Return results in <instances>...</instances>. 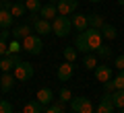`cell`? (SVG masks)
Returning <instances> with one entry per match:
<instances>
[{"mask_svg": "<svg viewBox=\"0 0 124 113\" xmlns=\"http://www.w3.org/2000/svg\"><path fill=\"white\" fill-rule=\"evenodd\" d=\"M72 29V23H70V17H64V14H58L56 19L52 21V33L58 35V37H66Z\"/></svg>", "mask_w": 124, "mask_h": 113, "instance_id": "6da1fadb", "label": "cell"}, {"mask_svg": "<svg viewBox=\"0 0 124 113\" xmlns=\"http://www.w3.org/2000/svg\"><path fill=\"white\" fill-rule=\"evenodd\" d=\"M33 74H35L33 64H29V62H23V60L13 68V76H15L17 80H21V82H25V80L33 78Z\"/></svg>", "mask_w": 124, "mask_h": 113, "instance_id": "7a4b0ae2", "label": "cell"}, {"mask_svg": "<svg viewBox=\"0 0 124 113\" xmlns=\"http://www.w3.org/2000/svg\"><path fill=\"white\" fill-rule=\"evenodd\" d=\"M21 43H23V49L29 52L31 56H37V53H41V49H44V41H41L39 35H27Z\"/></svg>", "mask_w": 124, "mask_h": 113, "instance_id": "3957f363", "label": "cell"}, {"mask_svg": "<svg viewBox=\"0 0 124 113\" xmlns=\"http://www.w3.org/2000/svg\"><path fill=\"white\" fill-rule=\"evenodd\" d=\"M70 111H77V113H95V107H93L91 99H87V97H72L70 99Z\"/></svg>", "mask_w": 124, "mask_h": 113, "instance_id": "277c9868", "label": "cell"}, {"mask_svg": "<svg viewBox=\"0 0 124 113\" xmlns=\"http://www.w3.org/2000/svg\"><path fill=\"white\" fill-rule=\"evenodd\" d=\"M83 33H85V39H87L89 52H95V49L103 43V37H101V33H99V29H91V27H87Z\"/></svg>", "mask_w": 124, "mask_h": 113, "instance_id": "5b68a950", "label": "cell"}, {"mask_svg": "<svg viewBox=\"0 0 124 113\" xmlns=\"http://www.w3.org/2000/svg\"><path fill=\"white\" fill-rule=\"evenodd\" d=\"M77 8H79V0H58V2H56L58 14H64V17L75 14Z\"/></svg>", "mask_w": 124, "mask_h": 113, "instance_id": "8992f818", "label": "cell"}, {"mask_svg": "<svg viewBox=\"0 0 124 113\" xmlns=\"http://www.w3.org/2000/svg\"><path fill=\"white\" fill-rule=\"evenodd\" d=\"M114 78V74H112V66L108 64H97L95 66V80L97 82H108V80Z\"/></svg>", "mask_w": 124, "mask_h": 113, "instance_id": "52a82bcc", "label": "cell"}, {"mask_svg": "<svg viewBox=\"0 0 124 113\" xmlns=\"http://www.w3.org/2000/svg\"><path fill=\"white\" fill-rule=\"evenodd\" d=\"M114 101H112V93H106V95L99 99L97 103V109H95V113H114Z\"/></svg>", "mask_w": 124, "mask_h": 113, "instance_id": "ba28073f", "label": "cell"}, {"mask_svg": "<svg viewBox=\"0 0 124 113\" xmlns=\"http://www.w3.org/2000/svg\"><path fill=\"white\" fill-rule=\"evenodd\" d=\"M31 25H33V29H35V33L39 35V37H44V35L52 33V23L46 21V19H41V17H37L35 21L31 23Z\"/></svg>", "mask_w": 124, "mask_h": 113, "instance_id": "9c48e42d", "label": "cell"}, {"mask_svg": "<svg viewBox=\"0 0 124 113\" xmlns=\"http://www.w3.org/2000/svg\"><path fill=\"white\" fill-rule=\"evenodd\" d=\"M19 62H21L19 53H15V56H4V58H0V70H2V72H10Z\"/></svg>", "mask_w": 124, "mask_h": 113, "instance_id": "30bf717a", "label": "cell"}, {"mask_svg": "<svg viewBox=\"0 0 124 113\" xmlns=\"http://www.w3.org/2000/svg\"><path fill=\"white\" fill-rule=\"evenodd\" d=\"M39 17L46 19V21H54V19L58 17L56 4H52V2H46V4H41V8H39Z\"/></svg>", "mask_w": 124, "mask_h": 113, "instance_id": "8fae6325", "label": "cell"}, {"mask_svg": "<svg viewBox=\"0 0 124 113\" xmlns=\"http://www.w3.org/2000/svg\"><path fill=\"white\" fill-rule=\"evenodd\" d=\"M56 76H58V80H60V82L70 80V76H72V64H70V62H62V64L58 66Z\"/></svg>", "mask_w": 124, "mask_h": 113, "instance_id": "7c38bea8", "label": "cell"}, {"mask_svg": "<svg viewBox=\"0 0 124 113\" xmlns=\"http://www.w3.org/2000/svg\"><path fill=\"white\" fill-rule=\"evenodd\" d=\"M35 99L39 101L41 105H50L54 101V93H52V88H48V86H44V88H39V91H37V95H35Z\"/></svg>", "mask_w": 124, "mask_h": 113, "instance_id": "4fadbf2b", "label": "cell"}, {"mask_svg": "<svg viewBox=\"0 0 124 113\" xmlns=\"http://www.w3.org/2000/svg\"><path fill=\"white\" fill-rule=\"evenodd\" d=\"M15 76H13V72H4L2 76H0V88L4 93H10L13 91V86H15Z\"/></svg>", "mask_w": 124, "mask_h": 113, "instance_id": "5bb4252c", "label": "cell"}, {"mask_svg": "<svg viewBox=\"0 0 124 113\" xmlns=\"http://www.w3.org/2000/svg\"><path fill=\"white\" fill-rule=\"evenodd\" d=\"M70 23H72V27H75L79 33H83V31L89 27V23H87V14H75V17H70Z\"/></svg>", "mask_w": 124, "mask_h": 113, "instance_id": "9a60e30c", "label": "cell"}, {"mask_svg": "<svg viewBox=\"0 0 124 113\" xmlns=\"http://www.w3.org/2000/svg\"><path fill=\"white\" fill-rule=\"evenodd\" d=\"M10 35H13V39H25L27 35H31V25H19V27H15V29L10 31Z\"/></svg>", "mask_w": 124, "mask_h": 113, "instance_id": "2e32d148", "label": "cell"}, {"mask_svg": "<svg viewBox=\"0 0 124 113\" xmlns=\"http://www.w3.org/2000/svg\"><path fill=\"white\" fill-rule=\"evenodd\" d=\"M44 105L39 103V101H29V103H25V107H23V113H44Z\"/></svg>", "mask_w": 124, "mask_h": 113, "instance_id": "e0dca14e", "label": "cell"}, {"mask_svg": "<svg viewBox=\"0 0 124 113\" xmlns=\"http://www.w3.org/2000/svg\"><path fill=\"white\" fill-rule=\"evenodd\" d=\"M13 14H10V10H4L0 8V29H10V25H13Z\"/></svg>", "mask_w": 124, "mask_h": 113, "instance_id": "ac0fdd59", "label": "cell"}, {"mask_svg": "<svg viewBox=\"0 0 124 113\" xmlns=\"http://www.w3.org/2000/svg\"><path fill=\"white\" fill-rule=\"evenodd\" d=\"M87 23L91 29H101L103 25H106V21H103L101 14H87Z\"/></svg>", "mask_w": 124, "mask_h": 113, "instance_id": "d6986e66", "label": "cell"}, {"mask_svg": "<svg viewBox=\"0 0 124 113\" xmlns=\"http://www.w3.org/2000/svg\"><path fill=\"white\" fill-rule=\"evenodd\" d=\"M99 33H101V37L103 39H116V35H118V31H116V27L114 25H103L101 29H99Z\"/></svg>", "mask_w": 124, "mask_h": 113, "instance_id": "ffe728a7", "label": "cell"}, {"mask_svg": "<svg viewBox=\"0 0 124 113\" xmlns=\"http://www.w3.org/2000/svg\"><path fill=\"white\" fill-rule=\"evenodd\" d=\"M25 13H27V8H25V4H23V2H13V4H10V14H13L15 19L25 17Z\"/></svg>", "mask_w": 124, "mask_h": 113, "instance_id": "44dd1931", "label": "cell"}, {"mask_svg": "<svg viewBox=\"0 0 124 113\" xmlns=\"http://www.w3.org/2000/svg\"><path fill=\"white\" fill-rule=\"evenodd\" d=\"M62 56H64V62H75L77 58H79V52H77L75 47H70V45H66V47H62Z\"/></svg>", "mask_w": 124, "mask_h": 113, "instance_id": "7402d4cb", "label": "cell"}, {"mask_svg": "<svg viewBox=\"0 0 124 113\" xmlns=\"http://www.w3.org/2000/svg\"><path fill=\"white\" fill-rule=\"evenodd\" d=\"M112 101H114V107L116 109H122L124 107V88L112 93Z\"/></svg>", "mask_w": 124, "mask_h": 113, "instance_id": "603a6c76", "label": "cell"}, {"mask_svg": "<svg viewBox=\"0 0 124 113\" xmlns=\"http://www.w3.org/2000/svg\"><path fill=\"white\" fill-rule=\"evenodd\" d=\"M99 62H97V56H95V53H87V56H85V60H83V66L87 70H95V66H97Z\"/></svg>", "mask_w": 124, "mask_h": 113, "instance_id": "cb8c5ba5", "label": "cell"}, {"mask_svg": "<svg viewBox=\"0 0 124 113\" xmlns=\"http://www.w3.org/2000/svg\"><path fill=\"white\" fill-rule=\"evenodd\" d=\"M23 4H25V8L29 10V13H39L41 0H23Z\"/></svg>", "mask_w": 124, "mask_h": 113, "instance_id": "d4e9b609", "label": "cell"}, {"mask_svg": "<svg viewBox=\"0 0 124 113\" xmlns=\"http://www.w3.org/2000/svg\"><path fill=\"white\" fill-rule=\"evenodd\" d=\"M19 52H23V43L19 39H10L8 41V56H15Z\"/></svg>", "mask_w": 124, "mask_h": 113, "instance_id": "484cf974", "label": "cell"}, {"mask_svg": "<svg viewBox=\"0 0 124 113\" xmlns=\"http://www.w3.org/2000/svg\"><path fill=\"white\" fill-rule=\"evenodd\" d=\"M112 84H114V91L124 88V70H120V74H116L114 78H112Z\"/></svg>", "mask_w": 124, "mask_h": 113, "instance_id": "4316f807", "label": "cell"}, {"mask_svg": "<svg viewBox=\"0 0 124 113\" xmlns=\"http://www.w3.org/2000/svg\"><path fill=\"white\" fill-rule=\"evenodd\" d=\"M95 56H97V58H103V60H108V58L112 56V47H108V45L101 43L97 49H95Z\"/></svg>", "mask_w": 124, "mask_h": 113, "instance_id": "83f0119b", "label": "cell"}, {"mask_svg": "<svg viewBox=\"0 0 124 113\" xmlns=\"http://www.w3.org/2000/svg\"><path fill=\"white\" fill-rule=\"evenodd\" d=\"M44 113H66V107H64L62 101H56V103H54L52 107H48Z\"/></svg>", "mask_w": 124, "mask_h": 113, "instance_id": "f1b7e54d", "label": "cell"}, {"mask_svg": "<svg viewBox=\"0 0 124 113\" xmlns=\"http://www.w3.org/2000/svg\"><path fill=\"white\" fill-rule=\"evenodd\" d=\"M58 97H60L62 103H68V101L72 99V91H70L68 86H62V88H60V93H58Z\"/></svg>", "mask_w": 124, "mask_h": 113, "instance_id": "f546056e", "label": "cell"}, {"mask_svg": "<svg viewBox=\"0 0 124 113\" xmlns=\"http://www.w3.org/2000/svg\"><path fill=\"white\" fill-rule=\"evenodd\" d=\"M0 113H13V105L6 99H0Z\"/></svg>", "mask_w": 124, "mask_h": 113, "instance_id": "4dcf8cb0", "label": "cell"}, {"mask_svg": "<svg viewBox=\"0 0 124 113\" xmlns=\"http://www.w3.org/2000/svg\"><path fill=\"white\" fill-rule=\"evenodd\" d=\"M8 56V43H6L4 39H0V58Z\"/></svg>", "mask_w": 124, "mask_h": 113, "instance_id": "1f68e13d", "label": "cell"}, {"mask_svg": "<svg viewBox=\"0 0 124 113\" xmlns=\"http://www.w3.org/2000/svg\"><path fill=\"white\" fill-rule=\"evenodd\" d=\"M114 66H116L118 70H124V53H122V56H118V58L114 60Z\"/></svg>", "mask_w": 124, "mask_h": 113, "instance_id": "d6a6232c", "label": "cell"}, {"mask_svg": "<svg viewBox=\"0 0 124 113\" xmlns=\"http://www.w3.org/2000/svg\"><path fill=\"white\" fill-rule=\"evenodd\" d=\"M10 0H0V8H4V10H10Z\"/></svg>", "mask_w": 124, "mask_h": 113, "instance_id": "836d02e7", "label": "cell"}, {"mask_svg": "<svg viewBox=\"0 0 124 113\" xmlns=\"http://www.w3.org/2000/svg\"><path fill=\"white\" fill-rule=\"evenodd\" d=\"M89 2H93V4H97V2H101V0H89Z\"/></svg>", "mask_w": 124, "mask_h": 113, "instance_id": "e575fe53", "label": "cell"}, {"mask_svg": "<svg viewBox=\"0 0 124 113\" xmlns=\"http://www.w3.org/2000/svg\"><path fill=\"white\" fill-rule=\"evenodd\" d=\"M118 4H120V6H124V0H118Z\"/></svg>", "mask_w": 124, "mask_h": 113, "instance_id": "d590c367", "label": "cell"}, {"mask_svg": "<svg viewBox=\"0 0 124 113\" xmlns=\"http://www.w3.org/2000/svg\"><path fill=\"white\" fill-rule=\"evenodd\" d=\"M48 2H52V4H56V2H58V0H48Z\"/></svg>", "mask_w": 124, "mask_h": 113, "instance_id": "8d00e7d4", "label": "cell"}, {"mask_svg": "<svg viewBox=\"0 0 124 113\" xmlns=\"http://www.w3.org/2000/svg\"><path fill=\"white\" fill-rule=\"evenodd\" d=\"M120 113H124V107H122V109H120Z\"/></svg>", "mask_w": 124, "mask_h": 113, "instance_id": "74e56055", "label": "cell"}, {"mask_svg": "<svg viewBox=\"0 0 124 113\" xmlns=\"http://www.w3.org/2000/svg\"><path fill=\"white\" fill-rule=\"evenodd\" d=\"M13 113H23V111H13Z\"/></svg>", "mask_w": 124, "mask_h": 113, "instance_id": "f35d334b", "label": "cell"}, {"mask_svg": "<svg viewBox=\"0 0 124 113\" xmlns=\"http://www.w3.org/2000/svg\"><path fill=\"white\" fill-rule=\"evenodd\" d=\"M15 2H23V0H15Z\"/></svg>", "mask_w": 124, "mask_h": 113, "instance_id": "ab89813d", "label": "cell"}, {"mask_svg": "<svg viewBox=\"0 0 124 113\" xmlns=\"http://www.w3.org/2000/svg\"><path fill=\"white\" fill-rule=\"evenodd\" d=\"M70 113H77V111H70Z\"/></svg>", "mask_w": 124, "mask_h": 113, "instance_id": "60d3db41", "label": "cell"}]
</instances>
